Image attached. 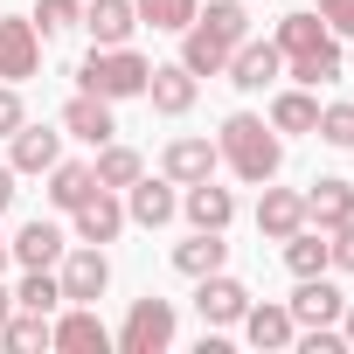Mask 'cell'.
Returning <instances> with one entry per match:
<instances>
[{
  "label": "cell",
  "mask_w": 354,
  "mask_h": 354,
  "mask_svg": "<svg viewBox=\"0 0 354 354\" xmlns=\"http://www.w3.org/2000/svg\"><path fill=\"white\" fill-rule=\"evenodd\" d=\"M243 35H250L243 0H209V8H195V21L181 28V63H188L195 77H223Z\"/></svg>",
  "instance_id": "cell-1"
},
{
  "label": "cell",
  "mask_w": 354,
  "mask_h": 354,
  "mask_svg": "<svg viewBox=\"0 0 354 354\" xmlns=\"http://www.w3.org/2000/svg\"><path fill=\"white\" fill-rule=\"evenodd\" d=\"M216 153H223V167L236 174V181H250V188L278 181V167H285V139H278L264 118H250V111H230V118H223Z\"/></svg>",
  "instance_id": "cell-2"
},
{
  "label": "cell",
  "mask_w": 354,
  "mask_h": 354,
  "mask_svg": "<svg viewBox=\"0 0 354 354\" xmlns=\"http://www.w3.org/2000/svg\"><path fill=\"white\" fill-rule=\"evenodd\" d=\"M146 77H153V63H146L132 42H118V49H91V56L77 63V91H91V97H104V104H118V97H146Z\"/></svg>",
  "instance_id": "cell-3"
},
{
  "label": "cell",
  "mask_w": 354,
  "mask_h": 354,
  "mask_svg": "<svg viewBox=\"0 0 354 354\" xmlns=\"http://www.w3.org/2000/svg\"><path fill=\"white\" fill-rule=\"evenodd\" d=\"M56 278H63V306H97L104 285H111V257L104 243H77L56 257Z\"/></svg>",
  "instance_id": "cell-4"
},
{
  "label": "cell",
  "mask_w": 354,
  "mask_h": 354,
  "mask_svg": "<svg viewBox=\"0 0 354 354\" xmlns=\"http://www.w3.org/2000/svg\"><path fill=\"white\" fill-rule=\"evenodd\" d=\"M118 347L125 354H167L174 347V306L167 299H132V313L118 326Z\"/></svg>",
  "instance_id": "cell-5"
},
{
  "label": "cell",
  "mask_w": 354,
  "mask_h": 354,
  "mask_svg": "<svg viewBox=\"0 0 354 354\" xmlns=\"http://www.w3.org/2000/svg\"><path fill=\"white\" fill-rule=\"evenodd\" d=\"M42 70V28L21 15H0V84H21Z\"/></svg>",
  "instance_id": "cell-6"
},
{
  "label": "cell",
  "mask_w": 354,
  "mask_h": 354,
  "mask_svg": "<svg viewBox=\"0 0 354 354\" xmlns=\"http://www.w3.org/2000/svg\"><path fill=\"white\" fill-rule=\"evenodd\" d=\"M216 167H223L216 139H195V132H181V139H167V153H160V174H167L174 188H195V181H209Z\"/></svg>",
  "instance_id": "cell-7"
},
{
  "label": "cell",
  "mask_w": 354,
  "mask_h": 354,
  "mask_svg": "<svg viewBox=\"0 0 354 354\" xmlns=\"http://www.w3.org/2000/svg\"><path fill=\"white\" fill-rule=\"evenodd\" d=\"M56 160H63V125H28V118H21V125L8 132V167H15V174H49Z\"/></svg>",
  "instance_id": "cell-8"
},
{
  "label": "cell",
  "mask_w": 354,
  "mask_h": 354,
  "mask_svg": "<svg viewBox=\"0 0 354 354\" xmlns=\"http://www.w3.org/2000/svg\"><path fill=\"white\" fill-rule=\"evenodd\" d=\"M243 306H250V285H243V278H230V271L195 278V313H202V326H236Z\"/></svg>",
  "instance_id": "cell-9"
},
{
  "label": "cell",
  "mask_w": 354,
  "mask_h": 354,
  "mask_svg": "<svg viewBox=\"0 0 354 354\" xmlns=\"http://www.w3.org/2000/svg\"><path fill=\"white\" fill-rule=\"evenodd\" d=\"M195 91H202V77L188 63H153V77H146V97H153L160 118H188L195 111Z\"/></svg>",
  "instance_id": "cell-10"
},
{
  "label": "cell",
  "mask_w": 354,
  "mask_h": 354,
  "mask_svg": "<svg viewBox=\"0 0 354 354\" xmlns=\"http://www.w3.org/2000/svg\"><path fill=\"white\" fill-rule=\"evenodd\" d=\"M174 216H181V195H174L167 174H160V181H146V174H139V181L125 188V223H139V230H167Z\"/></svg>",
  "instance_id": "cell-11"
},
{
  "label": "cell",
  "mask_w": 354,
  "mask_h": 354,
  "mask_svg": "<svg viewBox=\"0 0 354 354\" xmlns=\"http://www.w3.org/2000/svg\"><path fill=\"white\" fill-rule=\"evenodd\" d=\"M236 91H271L278 77H285V56H278V42H236V56H230V70H223Z\"/></svg>",
  "instance_id": "cell-12"
},
{
  "label": "cell",
  "mask_w": 354,
  "mask_h": 354,
  "mask_svg": "<svg viewBox=\"0 0 354 354\" xmlns=\"http://www.w3.org/2000/svg\"><path fill=\"white\" fill-rule=\"evenodd\" d=\"M70 216H77V243H118V230H125V202H118V188H91Z\"/></svg>",
  "instance_id": "cell-13"
},
{
  "label": "cell",
  "mask_w": 354,
  "mask_h": 354,
  "mask_svg": "<svg viewBox=\"0 0 354 354\" xmlns=\"http://www.w3.org/2000/svg\"><path fill=\"white\" fill-rule=\"evenodd\" d=\"M63 250H70V236H63L56 223H42V216H35V223H21V230L8 236V257H15L21 271H56V257H63Z\"/></svg>",
  "instance_id": "cell-14"
},
{
  "label": "cell",
  "mask_w": 354,
  "mask_h": 354,
  "mask_svg": "<svg viewBox=\"0 0 354 354\" xmlns=\"http://www.w3.org/2000/svg\"><path fill=\"white\" fill-rule=\"evenodd\" d=\"M285 306H292V319H299V326H340V306H347V292H340L326 271H313V278H299V292H292Z\"/></svg>",
  "instance_id": "cell-15"
},
{
  "label": "cell",
  "mask_w": 354,
  "mask_h": 354,
  "mask_svg": "<svg viewBox=\"0 0 354 354\" xmlns=\"http://www.w3.org/2000/svg\"><path fill=\"white\" fill-rule=\"evenodd\" d=\"M49 347H63V354H104L111 333H104V319H97L91 306H70V313L49 319Z\"/></svg>",
  "instance_id": "cell-16"
},
{
  "label": "cell",
  "mask_w": 354,
  "mask_h": 354,
  "mask_svg": "<svg viewBox=\"0 0 354 354\" xmlns=\"http://www.w3.org/2000/svg\"><path fill=\"white\" fill-rule=\"evenodd\" d=\"M299 195H306V223L313 230H340L354 216V181H340V174H319V181L299 188Z\"/></svg>",
  "instance_id": "cell-17"
},
{
  "label": "cell",
  "mask_w": 354,
  "mask_h": 354,
  "mask_svg": "<svg viewBox=\"0 0 354 354\" xmlns=\"http://www.w3.org/2000/svg\"><path fill=\"white\" fill-rule=\"evenodd\" d=\"M292 230H306V195H299V188H271V181H264V195H257V236L285 243Z\"/></svg>",
  "instance_id": "cell-18"
},
{
  "label": "cell",
  "mask_w": 354,
  "mask_h": 354,
  "mask_svg": "<svg viewBox=\"0 0 354 354\" xmlns=\"http://www.w3.org/2000/svg\"><path fill=\"white\" fill-rule=\"evenodd\" d=\"M181 216H188L195 230H230V223H236V195L216 188V174H209V181L181 188Z\"/></svg>",
  "instance_id": "cell-19"
},
{
  "label": "cell",
  "mask_w": 354,
  "mask_h": 354,
  "mask_svg": "<svg viewBox=\"0 0 354 354\" xmlns=\"http://www.w3.org/2000/svg\"><path fill=\"white\" fill-rule=\"evenodd\" d=\"M63 132H70V139H84V146H104V139H118V118H111V104H104V97L77 91V97L63 104Z\"/></svg>",
  "instance_id": "cell-20"
},
{
  "label": "cell",
  "mask_w": 354,
  "mask_h": 354,
  "mask_svg": "<svg viewBox=\"0 0 354 354\" xmlns=\"http://www.w3.org/2000/svg\"><path fill=\"white\" fill-rule=\"evenodd\" d=\"M77 28H91L97 49H118V42H132L139 15H132V0H84V21Z\"/></svg>",
  "instance_id": "cell-21"
},
{
  "label": "cell",
  "mask_w": 354,
  "mask_h": 354,
  "mask_svg": "<svg viewBox=\"0 0 354 354\" xmlns=\"http://www.w3.org/2000/svg\"><path fill=\"white\" fill-rule=\"evenodd\" d=\"M243 340L250 347H292V333H299V319H292V306H243Z\"/></svg>",
  "instance_id": "cell-22"
},
{
  "label": "cell",
  "mask_w": 354,
  "mask_h": 354,
  "mask_svg": "<svg viewBox=\"0 0 354 354\" xmlns=\"http://www.w3.org/2000/svg\"><path fill=\"white\" fill-rule=\"evenodd\" d=\"M223 257H230L223 230H195L188 243H174V271L181 278H209V271H223Z\"/></svg>",
  "instance_id": "cell-23"
},
{
  "label": "cell",
  "mask_w": 354,
  "mask_h": 354,
  "mask_svg": "<svg viewBox=\"0 0 354 354\" xmlns=\"http://www.w3.org/2000/svg\"><path fill=\"white\" fill-rule=\"evenodd\" d=\"M271 42H278V56L292 63V56H313L319 42H333V28H326L313 8H299V15H285V21H278V35H271Z\"/></svg>",
  "instance_id": "cell-24"
},
{
  "label": "cell",
  "mask_w": 354,
  "mask_h": 354,
  "mask_svg": "<svg viewBox=\"0 0 354 354\" xmlns=\"http://www.w3.org/2000/svg\"><path fill=\"white\" fill-rule=\"evenodd\" d=\"M285 77H292V84H306V91H319V84H340V77H347L340 35H333V42H319L313 56H292V63H285Z\"/></svg>",
  "instance_id": "cell-25"
},
{
  "label": "cell",
  "mask_w": 354,
  "mask_h": 354,
  "mask_svg": "<svg viewBox=\"0 0 354 354\" xmlns=\"http://www.w3.org/2000/svg\"><path fill=\"white\" fill-rule=\"evenodd\" d=\"M91 174H97V188H118V195H125V188L139 181V174H146V160H139L132 146L104 139V146H97V160H91Z\"/></svg>",
  "instance_id": "cell-26"
},
{
  "label": "cell",
  "mask_w": 354,
  "mask_h": 354,
  "mask_svg": "<svg viewBox=\"0 0 354 354\" xmlns=\"http://www.w3.org/2000/svg\"><path fill=\"white\" fill-rule=\"evenodd\" d=\"M91 188H97L91 160H56V167H49V202H56L63 216H70V209H77V202H84Z\"/></svg>",
  "instance_id": "cell-27"
},
{
  "label": "cell",
  "mask_w": 354,
  "mask_h": 354,
  "mask_svg": "<svg viewBox=\"0 0 354 354\" xmlns=\"http://www.w3.org/2000/svg\"><path fill=\"white\" fill-rule=\"evenodd\" d=\"M313 125H319V97H313L306 84L271 97V132H313Z\"/></svg>",
  "instance_id": "cell-28"
},
{
  "label": "cell",
  "mask_w": 354,
  "mask_h": 354,
  "mask_svg": "<svg viewBox=\"0 0 354 354\" xmlns=\"http://www.w3.org/2000/svg\"><path fill=\"white\" fill-rule=\"evenodd\" d=\"M195 8H202V0H132L139 28H160V35H181L195 21Z\"/></svg>",
  "instance_id": "cell-29"
},
{
  "label": "cell",
  "mask_w": 354,
  "mask_h": 354,
  "mask_svg": "<svg viewBox=\"0 0 354 354\" xmlns=\"http://www.w3.org/2000/svg\"><path fill=\"white\" fill-rule=\"evenodd\" d=\"M0 347H15V354H35V347H49V313H8L0 319Z\"/></svg>",
  "instance_id": "cell-30"
},
{
  "label": "cell",
  "mask_w": 354,
  "mask_h": 354,
  "mask_svg": "<svg viewBox=\"0 0 354 354\" xmlns=\"http://www.w3.org/2000/svg\"><path fill=\"white\" fill-rule=\"evenodd\" d=\"M285 264H292V278H313V271H326V230H292L285 236Z\"/></svg>",
  "instance_id": "cell-31"
},
{
  "label": "cell",
  "mask_w": 354,
  "mask_h": 354,
  "mask_svg": "<svg viewBox=\"0 0 354 354\" xmlns=\"http://www.w3.org/2000/svg\"><path fill=\"white\" fill-rule=\"evenodd\" d=\"M35 28H42V42H56V35H70L77 21H84V0H35V15H28Z\"/></svg>",
  "instance_id": "cell-32"
},
{
  "label": "cell",
  "mask_w": 354,
  "mask_h": 354,
  "mask_svg": "<svg viewBox=\"0 0 354 354\" xmlns=\"http://www.w3.org/2000/svg\"><path fill=\"white\" fill-rule=\"evenodd\" d=\"M15 306H28V313H56V306H63V278H56V271H28L21 292H15Z\"/></svg>",
  "instance_id": "cell-33"
},
{
  "label": "cell",
  "mask_w": 354,
  "mask_h": 354,
  "mask_svg": "<svg viewBox=\"0 0 354 354\" xmlns=\"http://www.w3.org/2000/svg\"><path fill=\"white\" fill-rule=\"evenodd\" d=\"M313 132L347 153V146H354V104H347V97H340V104H319V125H313Z\"/></svg>",
  "instance_id": "cell-34"
},
{
  "label": "cell",
  "mask_w": 354,
  "mask_h": 354,
  "mask_svg": "<svg viewBox=\"0 0 354 354\" xmlns=\"http://www.w3.org/2000/svg\"><path fill=\"white\" fill-rule=\"evenodd\" d=\"M326 271H354V216L340 230H326Z\"/></svg>",
  "instance_id": "cell-35"
},
{
  "label": "cell",
  "mask_w": 354,
  "mask_h": 354,
  "mask_svg": "<svg viewBox=\"0 0 354 354\" xmlns=\"http://www.w3.org/2000/svg\"><path fill=\"white\" fill-rule=\"evenodd\" d=\"M313 15H319L333 35H354V0H313Z\"/></svg>",
  "instance_id": "cell-36"
},
{
  "label": "cell",
  "mask_w": 354,
  "mask_h": 354,
  "mask_svg": "<svg viewBox=\"0 0 354 354\" xmlns=\"http://www.w3.org/2000/svg\"><path fill=\"white\" fill-rule=\"evenodd\" d=\"M15 125H21V91H15V84H0V139H8Z\"/></svg>",
  "instance_id": "cell-37"
},
{
  "label": "cell",
  "mask_w": 354,
  "mask_h": 354,
  "mask_svg": "<svg viewBox=\"0 0 354 354\" xmlns=\"http://www.w3.org/2000/svg\"><path fill=\"white\" fill-rule=\"evenodd\" d=\"M15 209V167H0V216Z\"/></svg>",
  "instance_id": "cell-38"
},
{
  "label": "cell",
  "mask_w": 354,
  "mask_h": 354,
  "mask_svg": "<svg viewBox=\"0 0 354 354\" xmlns=\"http://www.w3.org/2000/svg\"><path fill=\"white\" fill-rule=\"evenodd\" d=\"M340 333H347V347H354V299L340 306Z\"/></svg>",
  "instance_id": "cell-39"
},
{
  "label": "cell",
  "mask_w": 354,
  "mask_h": 354,
  "mask_svg": "<svg viewBox=\"0 0 354 354\" xmlns=\"http://www.w3.org/2000/svg\"><path fill=\"white\" fill-rule=\"evenodd\" d=\"M8 313H15V292H8V285H0V319H8Z\"/></svg>",
  "instance_id": "cell-40"
},
{
  "label": "cell",
  "mask_w": 354,
  "mask_h": 354,
  "mask_svg": "<svg viewBox=\"0 0 354 354\" xmlns=\"http://www.w3.org/2000/svg\"><path fill=\"white\" fill-rule=\"evenodd\" d=\"M0 271H8V236H0Z\"/></svg>",
  "instance_id": "cell-41"
}]
</instances>
